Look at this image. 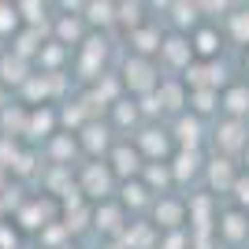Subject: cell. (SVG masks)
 I'll list each match as a JSON object with an SVG mask.
<instances>
[{
  "instance_id": "1",
  "label": "cell",
  "mask_w": 249,
  "mask_h": 249,
  "mask_svg": "<svg viewBox=\"0 0 249 249\" xmlns=\"http://www.w3.org/2000/svg\"><path fill=\"white\" fill-rule=\"evenodd\" d=\"M123 86L130 89V93H138V97L156 93V89H160V78H156L153 60H145V56H130V60L123 63Z\"/></svg>"
},
{
  "instance_id": "2",
  "label": "cell",
  "mask_w": 249,
  "mask_h": 249,
  "mask_svg": "<svg viewBox=\"0 0 249 249\" xmlns=\"http://www.w3.org/2000/svg\"><path fill=\"white\" fill-rule=\"evenodd\" d=\"M112 186H115V175H112V167H108V164H86L82 175H78V190L89 194V197L108 201Z\"/></svg>"
},
{
  "instance_id": "3",
  "label": "cell",
  "mask_w": 249,
  "mask_h": 249,
  "mask_svg": "<svg viewBox=\"0 0 249 249\" xmlns=\"http://www.w3.org/2000/svg\"><path fill=\"white\" fill-rule=\"evenodd\" d=\"M112 175H119V178H126V182H130V178H138L142 175V153H138V145H130V142H119V145L112 149Z\"/></svg>"
},
{
  "instance_id": "4",
  "label": "cell",
  "mask_w": 249,
  "mask_h": 249,
  "mask_svg": "<svg viewBox=\"0 0 249 249\" xmlns=\"http://www.w3.org/2000/svg\"><path fill=\"white\" fill-rule=\"evenodd\" d=\"M52 212H56V201H26V205L19 208V227H26V231H45V227H52L56 219H52Z\"/></svg>"
},
{
  "instance_id": "5",
  "label": "cell",
  "mask_w": 249,
  "mask_h": 249,
  "mask_svg": "<svg viewBox=\"0 0 249 249\" xmlns=\"http://www.w3.org/2000/svg\"><path fill=\"white\" fill-rule=\"evenodd\" d=\"M93 223L97 231H104L108 238H123V231H126V216H123V205H115V201H101V205L93 208Z\"/></svg>"
},
{
  "instance_id": "6",
  "label": "cell",
  "mask_w": 249,
  "mask_h": 249,
  "mask_svg": "<svg viewBox=\"0 0 249 249\" xmlns=\"http://www.w3.org/2000/svg\"><path fill=\"white\" fill-rule=\"evenodd\" d=\"M167 149H171V138H167V130H156V126H149V130H142L138 134V153H142V160H153V164H160V156H167Z\"/></svg>"
},
{
  "instance_id": "7",
  "label": "cell",
  "mask_w": 249,
  "mask_h": 249,
  "mask_svg": "<svg viewBox=\"0 0 249 249\" xmlns=\"http://www.w3.org/2000/svg\"><path fill=\"white\" fill-rule=\"evenodd\" d=\"M26 82H30V60L4 52L0 56V86H26Z\"/></svg>"
},
{
  "instance_id": "8",
  "label": "cell",
  "mask_w": 249,
  "mask_h": 249,
  "mask_svg": "<svg viewBox=\"0 0 249 249\" xmlns=\"http://www.w3.org/2000/svg\"><path fill=\"white\" fill-rule=\"evenodd\" d=\"M108 142H112V138H108V126H104V123H97V119H89V123H86L82 130H78V145H82L89 156L108 153Z\"/></svg>"
},
{
  "instance_id": "9",
  "label": "cell",
  "mask_w": 249,
  "mask_h": 249,
  "mask_svg": "<svg viewBox=\"0 0 249 249\" xmlns=\"http://www.w3.org/2000/svg\"><path fill=\"white\" fill-rule=\"evenodd\" d=\"M82 56H78V71H82V78H97L104 67V41H97V37H89V41H82Z\"/></svg>"
},
{
  "instance_id": "10",
  "label": "cell",
  "mask_w": 249,
  "mask_h": 249,
  "mask_svg": "<svg viewBox=\"0 0 249 249\" xmlns=\"http://www.w3.org/2000/svg\"><path fill=\"white\" fill-rule=\"evenodd\" d=\"M56 123H60V115L49 112V108H34L26 115V134L30 138H52L56 134Z\"/></svg>"
},
{
  "instance_id": "11",
  "label": "cell",
  "mask_w": 249,
  "mask_h": 249,
  "mask_svg": "<svg viewBox=\"0 0 249 249\" xmlns=\"http://www.w3.org/2000/svg\"><path fill=\"white\" fill-rule=\"evenodd\" d=\"M160 52H164L167 63H175V67H182V71L194 63V45H186L182 37H167V41H160Z\"/></svg>"
},
{
  "instance_id": "12",
  "label": "cell",
  "mask_w": 249,
  "mask_h": 249,
  "mask_svg": "<svg viewBox=\"0 0 249 249\" xmlns=\"http://www.w3.org/2000/svg\"><path fill=\"white\" fill-rule=\"evenodd\" d=\"M123 249H153V242H156V231L149 227V223H126V231H123Z\"/></svg>"
},
{
  "instance_id": "13",
  "label": "cell",
  "mask_w": 249,
  "mask_h": 249,
  "mask_svg": "<svg viewBox=\"0 0 249 249\" xmlns=\"http://www.w3.org/2000/svg\"><path fill=\"white\" fill-rule=\"evenodd\" d=\"M56 37H60V45H82L86 22L78 19V15H60V19H56Z\"/></svg>"
},
{
  "instance_id": "14",
  "label": "cell",
  "mask_w": 249,
  "mask_h": 249,
  "mask_svg": "<svg viewBox=\"0 0 249 249\" xmlns=\"http://www.w3.org/2000/svg\"><path fill=\"white\" fill-rule=\"evenodd\" d=\"M197 167H201V153H197V149H178V153H175V164H171V175L182 182V178H194V175H197Z\"/></svg>"
},
{
  "instance_id": "15",
  "label": "cell",
  "mask_w": 249,
  "mask_h": 249,
  "mask_svg": "<svg viewBox=\"0 0 249 249\" xmlns=\"http://www.w3.org/2000/svg\"><path fill=\"white\" fill-rule=\"evenodd\" d=\"M74 153H78V138H71V134H52L49 156H52L60 167H71V156H74Z\"/></svg>"
},
{
  "instance_id": "16",
  "label": "cell",
  "mask_w": 249,
  "mask_h": 249,
  "mask_svg": "<svg viewBox=\"0 0 249 249\" xmlns=\"http://www.w3.org/2000/svg\"><path fill=\"white\" fill-rule=\"evenodd\" d=\"M11 52H15V56H22V60L37 56V52H41V30H34V26L19 30V34H15V45H11Z\"/></svg>"
},
{
  "instance_id": "17",
  "label": "cell",
  "mask_w": 249,
  "mask_h": 249,
  "mask_svg": "<svg viewBox=\"0 0 249 249\" xmlns=\"http://www.w3.org/2000/svg\"><path fill=\"white\" fill-rule=\"evenodd\" d=\"M130 45H134V56H145L149 60V52H160V34L153 26H138L130 34Z\"/></svg>"
},
{
  "instance_id": "18",
  "label": "cell",
  "mask_w": 249,
  "mask_h": 249,
  "mask_svg": "<svg viewBox=\"0 0 249 249\" xmlns=\"http://www.w3.org/2000/svg\"><path fill=\"white\" fill-rule=\"evenodd\" d=\"M175 138H178V145L182 149H197V142H201V123L194 119V115H182L175 123Z\"/></svg>"
},
{
  "instance_id": "19",
  "label": "cell",
  "mask_w": 249,
  "mask_h": 249,
  "mask_svg": "<svg viewBox=\"0 0 249 249\" xmlns=\"http://www.w3.org/2000/svg\"><path fill=\"white\" fill-rule=\"evenodd\" d=\"M123 208H142L149 205V186L142 182V178H130V182H123V201H119Z\"/></svg>"
},
{
  "instance_id": "20",
  "label": "cell",
  "mask_w": 249,
  "mask_h": 249,
  "mask_svg": "<svg viewBox=\"0 0 249 249\" xmlns=\"http://www.w3.org/2000/svg\"><path fill=\"white\" fill-rule=\"evenodd\" d=\"M156 223L167 231H178V223H182V205L178 201H160L156 205Z\"/></svg>"
},
{
  "instance_id": "21",
  "label": "cell",
  "mask_w": 249,
  "mask_h": 249,
  "mask_svg": "<svg viewBox=\"0 0 249 249\" xmlns=\"http://www.w3.org/2000/svg\"><path fill=\"white\" fill-rule=\"evenodd\" d=\"M15 11H19L22 19H26V26H34V30L45 26V4H37V0H19Z\"/></svg>"
},
{
  "instance_id": "22",
  "label": "cell",
  "mask_w": 249,
  "mask_h": 249,
  "mask_svg": "<svg viewBox=\"0 0 249 249\" xmlns=\"http://www.w3.org/2000/svg\"><path fill=\"white\" fill-rule=\"evenodd\" d=\"M223 108H227L231 115L249 112V89H246V86H234V89H227V93H223Z\"/></svg>"
},
{
  "instance_id": "23",
  "label": "cell",
  "mask_w": 249,
  "mask_h": 249,
  "mask_svg": "<svg viewBox=\"0 0 249 249\" xmlns=\"http://www.w3.org/2000/svg\"><path fill=\"white\" fill-rule=\"evenodd\" d=\"M208 182H212L216 190L234 186V171H231V164H227V160H212V167H208Z\"/></svg>"
},
{
  "instance_id": "24",
  "label": "cell",
  "mask_w": 249,
  "mask_h": 249,
  "mask_svg": "<svg viewBox=\"0 0 249 249\" xmlns=\"http://www.w3.org/2000/svg\"><path fill=\"white\" fill-rule=\"evenodd\" d=\"M86 22H93V26H108L115 22V4H86Z\"/></svg>"
},
{
  "instance_id": "25",
  "label": "cell",
  "mask_w": 249,
  "mask_h": 249,
  "mask_svg": "<svg viewBox=\"0 0 249 249\" xmlns=\"http://www.w3.org/2000/svg\"><path fill=\"white\" fill-rule=\"evenodd\" d=\"M142 175H145V178H142L145 186H160V190H164L167 182L175 178V175H171V167H167V164H145V167H142Z\"/></svg>"
},
{
  "instance_id": "26",
  "label": "cell",
  "mask_w": 249,
  "mask_h": 249,
  "mask_svg": "<svg viewBox=\"0 0 249 249\" xmlns=\"http://www.w3.org/2000/svg\"><path fill=\"white\" fill-rule=\"evenodd\" d=\"M115 22L130 26V34L142 26V4H115Z\"/></svg>"
},
{
  "instance_id": "27",
  "label": "cell",
  "mask_w": 249,
  "mask_h": 249,
  "mask_svg": "<svg viewBox=\"0 0 249 249\" xmlns=\"http://www.w3.org/2000/svg\"><path fill=\"white\" fill-rule=\"evenodd\" d=\"M242 134H246V130H242V123H238V119H227V123H223V126H219V145H223V149H238L242 145Z\"/></svg>"
},
{
  "instance_id": "28",
  "label": "cell",
  "mask_w": 249,
  "mask_h": 249,
  "mask_svg": "<svg viewBox=\"0 0 249 249\" xmlns=\"http://www.w3.org/2000/svg\"><path fill=\"white\" fill-rule=\"evenodd\" d=\"M8 34H19V11H15V4L0 0V37H8Z\"/></svg>"
},
{
  "instance_id": "29",
  "label": "cell",
  "mask_w": 249,
  "mask_h": 249,
  "mask_svg": "<svg viewBox=\"0 0 249 249\" xmlns=\"http://www.w3.org/2000/svg\"><path fill=\"white\" fill-rule=\"evenodd\" d=\"M246 219L238 216V212H227V216H223V234H227L231 242H238V238H246Z\"/></svg>"
},
{
  "instance_id": "30",
  "label": "cell",
  "mask_w": 249,
  "mask_h": 249,
  "mask_svg": "<svg viewBox=\"0 0 249 249\" xmlns=\"http://www.w3.org/2000/svg\"><path fill=\"white\" fill-rule=\"evenodd\" d=\"M156 97H160L164 108H182V86H160Z\"/></svg>"
},
{
  "instance_id": "31",
  "label": "cell",
  "mask_w": 249,
  "mask_h": 249,
  "mask_svg": "<svg viewBox=\"0 0 249 249\" xmlns=\"http://www.w3.org/2000/svg\"><path fill=\"white\" fill-rule=\"evenodd\" d=\"M112 112H115V123H119V126H130V123L138 119V108H134L130 101H115Z\"/></svg>"
},
{
  "instance_id": "32",
  "label": "cell",
  "mask_w": 249,
  "mask_h": 249,
  "mask_svg": "<svg viewBox=\"0 0 249 249\" xmlns=\"http://www.w3.org/2000/svg\"><path fill=\"white\" fill-rule=\"evenodd\" d=\"M171 11H175V22L178 26H194L197 22V4H171Z\"/></svg>"
},
{
  "instance_id": "33",
  "label": "cell",
  "mask_w": 249,
  "mask_h": 249,
  "mask_svg": "<svg viewBox=\"0 0 249 249\" xmlns=\"http://www.w3.org/2000/svg\"><path fill=\"white\" fill-rule=\"evenodd\" d=\"M216 108V89H194V112H212Z\"/></svg>"
},
{
  "instance_id": "34",
  "label": "cell",
  "mask_w": 249,
  "mask_h": 249,
  "mask_svg": "<svg viewBox=\"0 0 249 249\" xmlns=\"http://www.w3.org/2000/svg\"><path fill=\"white\" fill-rule=\"evenodd\" d=\"M194 49H197L201 56H212V52L219 49V45H216V34H212V30H201L197 37H194Z\"/></svg>"
},
{
  "instance_id": "35",
  "label": "cell",
  "mask_w": 249,
  "mask_h": 249,
  "mask_svg": "<svg viewBox=\"0 0 249 249\" xmlns=\"http://www.w3.org/2000/svg\"><path fill=\"white\" fill-rule=\"evenodd\" d=\"M231 30L238 41H249V11H238V15H231Z\"/></svg>"
},
{
  "instance_id": "36",
  "label": "cell",
  "mask_w": 249,
  "mask_h": 249,
  "mask_svg": "<svg viewBox=\"0 0 249 249\" xmlns=\"http://www.w3.org/2000/svg\"><path fill=\"white\" fill-rule=\"evenodd\" d=\"M160 249H190V242H186V234H182V231H171V234L160 242Z\"/></svg>"
},
{
  "instance_id": "37",
  "label": "cell",
  "mask_w": 249,
  "mask_h": 249,
  "mask_svg": "<svg viewBox=\"0 0 249 249\" xmlns=\"http://www.w3.org/2000/svg\"><path fill=\"white\" fill-rule=\"evenodd\" d=\"M234 194L242 205H249V178H234Z\"/></svg>"
},
{
  "instance_id": "38",
  "label": "cell",
  "mask_w": 249,
  "mask_h": 249,
  "mask_svg": "<svg viewBox=\"0 0 249 249\" xmlns=\"http://www.w3.org/2000/svg\"><path fill=\"white\" fill-rule=\"evenodd\" d=\"M0 246H4V249H15V231H8L4 223H0Z\"/></svg>"
},
{
  "instance_id": "39",
  "label": "cell",
  "mask_w": 249,
  "mask_h": 249,
  "mask_svg": "<svg viewBox=\"0 0 249 249\" xmlns=\"http://www.w3.org/2000/svg\"><path fill=\"white\" fill-rule=\"evenodd\" d=\"M104 249H123V242H108V246H104Z\"/></svg>"
},
{
  "instance_id": "40",
  "label": "cell",
  "mask_w": 249,
  "mask_h": 249,
  "mask_svg": "<svg viewBox=\"0 0 249 249\" xmlns=\"http://www.w3.org/2000/svg\"><path fill=\"white\" fill-rule=\"evenodd\" d=\"M4 97H8V93H4V89H0V115H4Z\"/></svg>"
},
{
  "instance_id": "41",
  "label": "cell",
  "mask_w": 249,
  "mask_h": 249,
  "mask_svg": "<svg viewBox=\"0 0 249 249\" xmlns=\"http://www.w3.org/2000/svg\"><path fill=\"white\" fill-rule=\"evenodd\" d=\"M60 249H74V246H60Z\"/></svg>"
},
{
  "instance_id": "42",
  "label": "cell",
  "mask_w": 249,
  "mask_h": 249,
  "mask_svg": "<svg viewBox=\"0 0 249 249\" xmlns=\"http://www.w3.org/2000/svg\"><path fill=\"white\" fill-rule=\"evenodd\" d=\"M246 63H249V60H246Z\"/></svg>"
}]
</instances>
